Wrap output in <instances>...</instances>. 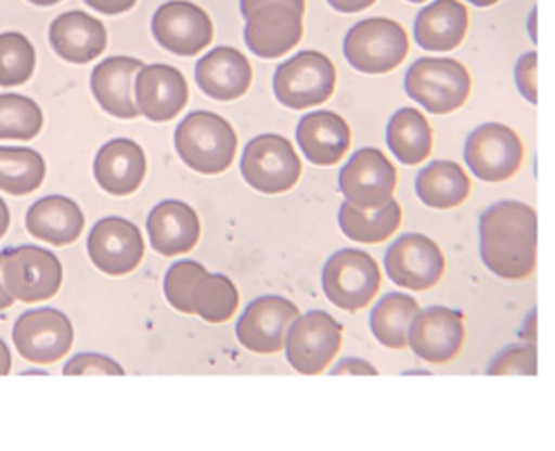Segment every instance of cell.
<instances>
[{
  "mask_svg": "<svg viewBox=\"0 0 555 451\" xmlns=\"http://www.w3.org/2000/svg\"><path fill=\"white\" fill-rule=\"evenodd\" d=\"M385 268L391 282L411 292H425L444 275V254L433 239L408 233L397 239L385 254Z\"/></svg>",
  "mask_w": 555,
  "mask_h": 451,
  "instance_id": "obj_14",
  "label": "cell"
},
{
  "mask_svg": "<svg viewBox=\"0 0 555 451\" xmlns=\"http://www.w3.org/2000/svg\"><path fill=\"white\" fill-rule=\"evenodd\" d=\"M467 2L476 5V8H490V5L498 4L501 0H467Z\"/></svg>",
  "mask_w": 555,
  "mask_h": 451,
  "instance_id": "obj_45",
  "label": "cell"
},
{
  "mask_svg": "<svg viewBox=\"0 0 555 451\" xmlns=\"http://www.w3.org/2000/svg\"><path fill=\"white\" fill-rule=\"evenodd\" d=\"M537 66V52H529L518 59L517 67H515L518 90L531 104L538 103Z\"/></svg>",
  "mask_w": 555,
  "mask_h": 451,
  "instance_id": "obj_39",
  "label": "cell"
},
{
  "mask_svg": "<svg viewBox=\"0 0 555 451\" xmlns=\"http://www.w3.org/2000/svg\"><path fill=\"white\" fill-rule=\"evenodd\" d=\"M25 226L34 239L66 247L75 244L86 230V216L72 197L53 194L34 203L25 217Z\"/></svg>",
  "mask_w": 555,
  "mask_h": 451,
  "instance_id": "obj_26",
  "label": "cell"
},
{
  "mask_svg": "<svg viewBox=\"0 0 555 451\" xmlns=\"http://www.w3.org/2000/svg\"><path fill=\"white\" fill-rule=\"evenodd\" d=\"M405 92L433 115H448L466 104L470 94L469 70L453 59H418L408 69Z\"/></svg>",
  "mask_w": 555,
  "mask_h": 451,
  "instance_id": "obj_4",
  "label": "cell"
},
{
  "mask_svg": "<svg viewBox=\"0 0 555 451\" xmlns=\"http://www.w3.org/2000/svg\"><path fill=\"white\" fill-rule=\"evenodd\" d=\"M152 34L168 52L194 56L210 47L214 24L207 11L198 4L189 0H171L154 13Z\"/></svg>",
  "mask_w": 555,
  "mask_h": 451,
  "instance_id": "obj_17",
  "label": "cell"
},
{
  "mask_svg": "<svg viewBox=\"0 0 555 451\" xmlns=\"http://www.w3.org/2000/svg\"><path fill=\"white\" fill-rule=\"evenodd\" d=\"M337 70L325 53L304 50L273 76V94L286 108L306 109L326 103L335 92Z\"/></svg>",
  "mask_w": 555,
  "mask_h": 451,
  "instance_id": "obj_6",
  "label": "cell"
},
{
  "mask_svg": "<svg viewBox=\"0 0 555 451\" xmlns=\"http://www.w3.org/2000/svg\"><path fill=\"white\" fill-rule=\"evenodd\" d=\"M203 272H207V268L193 259H184V261L171 265L170 270L166 272L165 295L166 300L170 301L173 309L179 310L182 314H191L189 293Z\"/></svg>",
  "mask_w": 555,
  "mask_h": 451,
  "instance_id": "obj_36",
  "label": "cell"
},
{
  "mask_svg": "<svg viewBox=\"0 0 555 451\" xmlns=\"http://www.w3.org/2000/svg\"><path fill=\"white\" fill-rule=\"evenodd\" d=\"M418 301L405 293H388L371 310V330L377 343L390 349H404Z\"/></svg>",
  "mask_w": 555,
  "mask_h": 451,
  "instance_id": "obj_31",
  "label": "cell"
},
{
  "mask_svg": "<svg viewBox=\"0 0 555 451\" xmlns=\"http://www.w3.org/2000/svg\"><path fill=\"white\" fill-rule=\"evenodd\" d=\"M300 310L284 296H259L236 321V338L256 355H275L284 348L286 334Z\"/></svg>",
  "mask_w": 555,
  "mask_h": 451,
  "instance_id": "obj_16",
  "label": "cell"
},
{
  "mask_svg": "<svg viewBox=\"0 0 555 451\" xmlns=\"http://www.w3.org/2000/svg\"><path fill=\"white\" fill-rule=\"evenodd\" d=\"M241 171L245 182L258 193L283 194L300 180L301 160L287 138L261 134L245 145Z\"/></svg>",
  "mask_w": 555,
  "mask_h": 451,
  "instance_id": "obj_7",
  "label": "cell"
},
{
  "mask_svg": "<svg viewBox=\"0 0 555 451\" xmlns=\"http://www.w3.org/2000/svg\"><path fill=\"white\" fill-rule=\"evenodd\" d=\"M238 304V289L222 273L203 272L189 293L191 314H198L207 323H227L235 315Z\"/></svg>",
  "mask_w": 555,
  "mask_h": 451,
  "instance_id": "obj_30",
  "label": "cell"
},
{
  "mask_svg": "<svg viewBox=\"0 0 555 451\" xmlns=\"http://www.w3.org/2000/svg\"><path fill=\"white\" fill-rule=\"evenodd\" d=\"M343 330V324L325 310L298 315L284 343L287 362L306 376L321 374L340 351Z\"/></svg>",
  "mask_w": 555,
  "mask_h": 451,
  "instance_id": "obj_10",
  "label": "cell"
},
{
  "mask_svg": "<svg viewBox=\"0 0 555 451\" xmlns=\"http://www.w3.org/2000/svg\"><path fill=\"white\" fill-rule=\"evenodd\" d=\"M175 149L189 168L202 175H221L233 165L238 138L227 118L212 112H193L175 131Z\"/></svg>",
  "mask_w": 555,
  "mask_h": 451,
  "instance_id": "obj_3",
  "label": "cell"
},
{
  "mask_svg": "<svg viewBox=\"0 0 555 451\" xmlns=\"http://www.w3.org/2000/svg\"><path fill=\"white\" fill-rule=\"evenodd\" d=\"M382 287V270L371 254L340 249L323 268V292L335 307L357 312L374 300Z\"/></svg>",
  "mask_w": 555,
  "mask_h": 451,
  "instance_id": "obj_9",
  "label": "cell"
},
{
  "mask_svg": "<svg viewBox=\"0 0 555 451\" xmlns=\"http://www.w3.org/2000/svg\"><path fill=\"white\" fill-rule=\"evenodd\" d=\"M469 28V13L459 0H436L414 20V41L428 52H452Z\"/></svg>",
  "mask_w": 555,
  "mask_h": 451,
  "instance_id": "obj_27",
  "label": "cell"
},
{
  "mask_svg": "<svg viewBox=\"0 0 555 451\" xmlns=\"http://www.w3.org/2000/svg\"><path fill=\"white\" fill-rule=\"evenodd\" d=\"M466 338L464 315L450 307L420 310L411 324L408 344L416 357L428 363H448L461 352Z\"/></svg>",
  "mask_w": 555,
  "mask_h": 451,
  "instance_id": "obj_18",
  "label": "cell"
},
{
  "mask_svg": "<svg viewBox=\"0 0 555 451\" xmlns=\"http://www.w3.org/2000/svg\"><path fill=\"white\" fill-rule=\"evenodd\" d=\"M245 44L261 59H279L304 38L306 0H241Z\"/></svg>",
  "mask_w": 555,
  "mask_h": 451,
  "instance_id": "obj_2",
  "label": "cell"
},
{
  "mask_svg": "<svg viewBox=\"0 0 555 451\" xmlns=\"http://www.w3.org/2000/svg\"><path fill=\"white\" fill-rule=\"evenodd\" d=\"M2 282L15 300L38 304L57 295L64 270L55 254L38 245H20L2 253Z\"/></svg>",
  "mask_w": 555,
  "mask_h": 451,
  "instance_id": "obj_8",
  "label": "cell"
},
{
  "mask_svg": "<svg viewBox=\"0 0 555 451\" xmlns=\"http://www.w3.org/2000/svg\"><path fill=\"white\" fill-rule=\"evenodd\" d=\"M397 169L379 149L354 152L339 175L340 193L357 210L372 211L393 199Z\"/></svg>",
  "mask_w": 555,
  "mask_h": 451,
  "instance_id": "obj_12",
  "label": "cell"
},
{
  "mask_svg": "<svg viewBox=\"0 0 555 451\" xmlns=\"http://www.w3.org/2000/svg\"><path fill=\"white\" fill-rule=\"evenodd\" d=\"M75 330L62 310L53 307L27 310L13 326L20 357L38 365H52L72 351Z\"/></svg>",
  "mask_w": 555,
  "mask_h": 451,
  "instance_id": "obj_11",
  "label": "cell"
},
{
  "mask_svg": "<svg viewBox=\"0 0 555 451\" xmlns=\"http://www.w3.org/2000/svg\"><path fill=\"white\" fill-rule=\"evenodd\" d=\"M11 214L10 208L5 205L4 199L0 197V240L4 239L5 233L10 230Z\"/></svg>",
  "mask_w": 555,
  "mask_h": 451,
  "instance_id": "obj_43",
  "label": "cell"
},
{
  "mask_svg": "<svg viewBox=\"0 0 555 451\" xmlns=\"http://www.w3.org/2000/svg\"><path fill=\"white\" fill-rule=\"evenodd\" d=\"M464 159L483 182H504L522 166V140L504 124H483L467 138Z\"/></svg>",
  "mask_w": 555,
  "mask_h": 451,
  "instance_id": "obj_13",
  "label": "cell"
},
{
  "mask_svg": "<svg viewBox=\"0 0 555 451\" xmlns=\"http://www.w3.org/2000/svg\"><path fill=\"white\" fill-rule=\"evenodd\" d=\"M53 52L72 64H89L103 55L108 33L101 20L86 11H67L50 27Z\"/></svg>",
  "mask_w": 555,
  "mask_h": 451,
  "instance_id": "obj_23",
  "label": "cell"
},
{
  "mask_svg": "<svg viewBox=\"0 0 555 451\" xmlns=\"http://www.w3.org/2000/svg\"><path fill=\"white\" fill-rule=\"evenodd\" d=\"M47 165L43 155L27 146H0V191L27 196L43 185Z\"/></svg>",
  "mask_w": 555,
  "mask_h": 451,
  "instance_id": "obj_33",
  "label": "cell"
},
{
  "mask_svg": "<svg viewBox=\"0 0 555 451\" xmlns=\"http://www.w3.org/2000/svg\"><path fill=\"white\" fill-rule=\"evenodd\" d=\"M138 0H86V4L92 10L100 11L103 14H122L131 11L137 5Z\"/></svg>",
  "mask_w": 555,
  "mask_h": 451,
  "instance_id": "obj_40",
  "label": "cell"
},
{
  "mask_svg": "<svg viewBox=\"0 0 555 451\" xmlns=\"http://www.w3.org/2000/svg\"><path fill=\"white\" fill-rule=\"evenodd\" d=\"M146 233L152 249L165 258L191 253L202 236L198 214L188 203L166 199L146 219Z\"/></svg>",
  "mask_w": 555,
  "mask_h": 451,
  "instance_id": "obj_20",
  "label": "cell"
},
{
  "mask_svg": "<svg viewBox=\"0 0 555 451\" xmlns=\"http://www.w3.org/2000/svg\"><path fill=\"white\" fill-rule=\"evenodd\" d=\"M36 50L24 34H0V87H18L33 78Z\"/></svg>",
  "mask_w": 555,
  "mask_h": 451,
  "instance_id": "obj_35",
  "label": "cell"
},
{
  "mask_svg": "<svg viewBox=\"0 0 555 451\" xmlns=\"http://www.w3.org/2000/svg\"><path fill=\"white\" fill-rule=\"evenodd\" d=\"M142 67V61L124 55L104 59L94 67L90 89L104 112L122 120H132L142 115L132 101V80Z\"/></svg>",
  "mask_w": 555,
  "mask_h": 451,
  "instance_id": "obj_24",
  "label": "cell"
},
{
  "mask_svg": "<svg viewBox=\"0 0 555 451\" xmlns=\"http://www.w3.org/2000/svg\"><path fill=\"white\" fill-rule=\"evenodd\" d=\"M481 261L490 272L522 281L537 268L538 214L531 205L504 199L480 217Z\"/></svg>",
  "mask_w": 555,
  "mask_h": 451,
  "instance_id": "obj_1",
  "label": "cell"
},
{
  "mask_svg": "<svg viewBox=\"0 0 555 451\" xmlns=\"http://www.w3.org/2000/svg\"><path fill=\"white\" fill-rule=\"evenodd\" d=\"M94 177L104 193L112 196L137 193L146 177L145 152L129 138L108 141L95 155Z\"/></svg>",
  "mask_w": 555,
  "mask_h": 451,
  "instance_id": "obj_22",
  "label": "cell"
},
{
  "mask_svg": "<svg viewBox=\"0 0 555 451\" xmlns=\"http://www.w3.org/2000/svg\"><path fill=\"white\" fill-rule=\"evenodd\" d=\"M87 250L94 267L112 278L134 272L145 256V240L137 224L122 217H106L90 230Z\"/></svg>",
  "mask_w": 555,
  "mask_h": 451,
  "instance_id": "obj_15",
  "label": "cell"
},
{
  "mask_svg": "<svg viewBox=\"0 0 555 451\" xmlns=\"http://www.w3.org/2000/svg\"><path fill=\"white\" fill-rule=\"evenodd\" d=\"M297 140L307 160L315 166H334L340 163L351 146V129L334 112H312L301 118Z\"/></svg>",
  "mask_w": 555,
  "mask_h": 451,
  "instance_id": "obj_25",
  "label": "cell"
},
{
  "mask_svg": "<svg viewBox=\"0 0 555 451\" xmlns=\"http://www.w3.org/2000/svg\"><path fill=\"white\" fill-rule=\"evenodd\" d=\"M537 366V358H534V348H526V346H512L504 349L499 355L498 360L490 365V374H508V372H517V374H531Z\"/></svg>",
  "mask_w": 555,
  "mask_h": 451,
  "instance_id": "obj_38",
  "label": "cell"
},
{
  "mask_svg": "<svg viewBox=\"0 0 555 451\" xmlns=\"http://www.w3.org/2000/svg\"><path fill=\"white\" fill-rule=\"evenodd\" d=\"M408 53L410 39L396 20H362L344 39L346 61L365 75H386L396 70Z\"/></svg>",
  "mask_w": 555,
  "mask_h": 451,
  "instance_id": "obj_5",
  "label": "cell"
},
{
  "mask_svg": "<svg viewBox=\"0 0 555 451\" xmlns=\"http://www.w3.org/2000/svg\"><path fill=\"white\" fill-rule=\"evenodd\" d=\"M470 193V180L461 165L436 160L416 177V194L427 207L448 210L461 207Z\"/></svg>",
  "mask_w": 555,
  "mask_h": 451,
  "instance_id": "obj_28",
  "label": "cell"
},
{
  "mask_svg": "<svg viewBox=\"0 0 555 451\" xmlns=\"http://www.w3.org/2000/svg\"><path fill=\"white\" fill-rule=\"evenodd\" d=\"M137 106L146 120L170 123L188 106L185 76L168 64L143 66L137 75Z\"/></svg>",
  "mask_w": 555,
  "mask_h": 451,
  "instance_id": "obj_19",
  "label": "cell"
},
{
  "mask_svg": "<svg viewBox=\"0 0 555 451\" xmlns=\"http://www.w3.org/2000/svg\"><path fill=\"white\" fill-rule=\"evenodd\" d=\"M64 376H90V374H100V376H124L120 363L115 362L114 358L104 357L100 352H80L73 357L64 365Z\"/></svg>",
  "mask_w": 555,
  "mask_h": 451,
  "instance_id": "obj_37",
  "label": "cell"
},
{
  "mask_svg": "<svg viewBox=\"0 0 555 451\" xmlns=\"http://www.w3.org/2000/svg\"><path fill=\"white\" fill-rule=\"evenodd\" d=\"M402 224V208L396 199L377 210L362 211L348 202L340 205L339 226L344 235L358 244H382Z\"/></svg>",
  "mask_w": 555,
  "mask_h": 451,
  "instance_id": "obj_32",
  "label": "cell"
},
{
  "mask_svg": "<svg viewBox=\"0 0 555 451\" xmlns=\"http://www.w3.org/2000/svg\"><path fill=\"white\" fill-rule=\"evenodd\" d=\"M2 253H0V275H2ZM15 304V298L8 293V289L4 287V282L0 279V310L10 309L11 306Z\"/></svg>",
  "mask_w": 555,
  "mask_h": 451,
  "instance_id": "obj_44",
  "label": "cell"
},
{
  "mask_svg": "<svg viewBox=\"0 0 555 451\" xmlns=\"http://www.w3.org/2000/svg\"><path fill=\"white\" fill-rule=\"evenodd\" d=\"M43 124V109L36 101L20 94H0V140H34Z\"/></svg>",
  "mask_w": 555,
  "mask_h": 451,
  "instance_id": "obj_34",
  "label": "cell"
},
{
  "mask_svg": "<svg viewBox=\"0 0 555 451\" xmlns=\"http://www.w3.org/2000/svg\"><path fill=\"white\" fill-rule=\"evenodd\" d=\"M335 11L346 14L360 13L376 4L377 0H326Z\"/></svg>",
  "mask_w": 555,
  "mask_h": 451,
  "instance_id": "obj_41",
  "label": "cell"
},
{
  "mask_svg": "<svg viewBox=\"0 0 555 451\" xmlns=\"http://www.w3.org/2000/svg\"><path fill=\"white\" fill-rule=\"evenodd\" d=\"M196 83L203 94L216 101H235L247 94L253 83V67L236 48L217 47L196 64Z\"/></svg>",
  "mask_w": 555,
  "mask_h": 451,
  "instance_id": "obj_21",
  "label": "cell"
},
{
  "mask_svg": "<svg viewBox=\"0 0 555 451\" xmlns=\"http://www.w3.org/2000/svg\"><path fill=\"white\" fill-rule=\"evenodd\" d=\"M34 5H39V8H50V5H55L61 2V0H29Z\"/></svg>",
  "mask_w": 555,
  "mask_h": 451,
  "instance_id": "obj_46",
  "label": "cell"
},
{
  "mask_svg": "<svg viewBox=\"0 0 555 451\" xmlns=\"http://www.w3.org/2000/svg\"><path fill=\"white\" fill-rule=\"evenodd\" d=\"M410 2H413V4H422L425 0H410Z\"/></svg>",
  "mask_w": 555,
  "mask_h": 451,
  "instance_id": "obj_47",
  "label": "cell"
},
{
  "mask_svg": "<svg viewBox=\"0 0 555 451\" xmlns=\"http://www.w3.org/2000/svg\"><path fill=\"white\" fill-rule=\"evenodd\" d=\"M386 143L402 165H420L433 152V127L418 109H399L386 127Z\"/></svg>",
  "mask_w": 555,
  "mask_h": 451,
  "instance_id": "obj_29",
  "label": "cell"
},
{
  "mask_svg": "<svg viewBox=\"0 0 555 451\" xmlns=\"http://www.w3.org/2000/svg\"><path fill=\"white\" fill-rule=\"evenodd\" d=\"M11 366H13V358H11L10 348L0 338V376H8L11 372Z\"/></svg>",
  "mask_w": 555,
  "mask_h": 451,
  "instance_id": "obj_42",
  "label": "cell"
}]
</instances>
